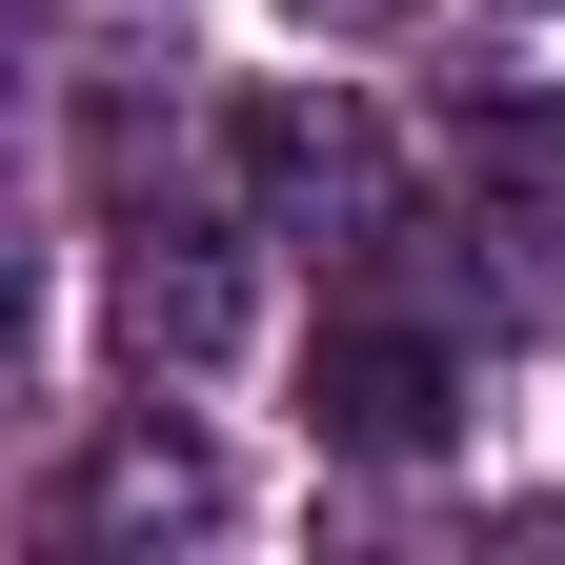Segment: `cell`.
I'll return each instance as SVG.
<instances>
[{"instance_id":"cell-1","label":"cell","mask_w":565,"mask_h":565,"mask_svg":"<svg viewBox=\"0 0 565 565\" xmlns=\"http://www.w3.org/2000/svg\"><path fill=\"white\" fill-rule=\"evenodd\" d=\"M223 182L263 202L282 243H384V141H364V102H303V82H263L243 121H223Z\"/></svg>"},{"instance_id":"cell-2","label":"cell","mask_w":565,"mask_h":565,"mask_svg":"<svg viewBox=\"0 0 565 565\" xmlns=\"http://www.w3.org/2000/svg\"><path fill=\"white\" fill-rule=\"evenodd\" d=\"M303 404H323V445H343V465H424V445L465 424V364H445L424 323H323Z\"/></svg>"},{"instance_id":"cell-3","label":"cell","mask_w":565,"mask_h":565,"mask_svg":"<svg viewBox=\"0 0 565 565\" xmlns=\"http://www.w3.org/2000/svg\"><path fill=\"white\" fill-rule=\"evenodd\" d=\"M121 323L162 343V364H202V343L243 323V263H223V223H121Z\"/></svg>"},{"instance_id":"cell-4","label":"cell","mask_w":565,"mask_h":565,"mask_svg":"<svg viewBox=\"0 0 565 565\" xmlns=\"http://www.w3.org/2000/svg\"><path fill=\"white\" fill-rule=\"evenodd\" d=\"M202 505H223V465H202L182 424H121V445H102L82 484H61V545H121V525H202Z\"/></svg>"},{"instance_id":"cell-5","label":"cell","mask_w":565,"mask_h":565,"mask_svg":"<svg viewBox=\"0 0 565 565\" xmlns=\"http://www.w3.org/2000/svg\"><path fill=\"white\" fill-rule=\"evenodd\" d=\"M465 182H505V202H545V223H565V102L484 82V102H465Z\"/></svg>"},{"instance_id":"cell-6","label":"cell","mask_w":565,"mask_h":565,"mask_svg":"<svg viewBox=\"0 0 565 565\" xmlns=\"http://www.w3.org/2000/svg\"><path fill=\"white\" fill-rule=\"evenodd\" d=\"M282 21H343V41H364V21H404V0H282Z\"/></svg>"}]
</instances>
